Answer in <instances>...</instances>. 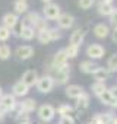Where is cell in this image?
Here are the masks:
<instances>
[{"instance_id": "cell-1", "label": "cell", "mask_w": 117, "mask_h": 124, "mask_svg": "<svg viewBox=\"0 0 117 124\" xmlns=\"http://www.w3.org/2000/svg\"><path fill=\"white\" fill-rule=\"evenodd\" d=\"M47 73L45 75H50L54 80V85H66L69 82V78H70V67L69 64H65V66H53L51 63H48L47 66Z\"/></svg>"}, {"instance_id": "cell-2", "label": "cell", "mask_w": 117, "mask_h": 124, "mask_svg": "<svg viewBox=\"0 0 117 124\" xmlns=\"http://www.w3.org/2000/svg\"><path fill=\"white\" fill-rule=\"evenodd\" d=\"M37 115L42 121V124H47V123H50V121L54 120V117H56V108L53 105H50V104H42V105H40L37 108Z\"/></svg>"}, {"instance_id": "cell-3", "label": "cell", "mask_w": 117, "mask_h": 124, "mask_svg": "<svg viewBox=\"0 0 117 124\" xmlns=\"http://www.w3.org/2000/svg\"><path fill=\"white\" fill-rule=\"evenodd\" d=\"M62 15V9L57 3H47L42 8V16L45 21H57V18Z\"/></svg>"}, {"instance_id": "cell-4", "label": "cell", "mask_w": 117, "mask_h": 124, "mask_svg": "<svg viewBox=\"0 0 117 124\" xmlns=\"http://www.w3.org/2000/svg\"><path fill=\"white\" fill-rule=\"evenodd\" d=\"M35 88L40 93H50L54 88V80L50 75H42V76L38 78V82H37Z\"/></svg>"}, {"instance_id": "cell-5", "label": "cell", "mask_w": 117, "mask_h": 124, "mask_svg": "<svg viewBox=\"0 0 117 124\" xmlns=\"http://www.w3.org/2000/svg\"><path fill=\"white\" fill-rule=\"evenodd\" d=\"M16 107H18L16 98H15L12 93H3V96L0 98V109L5 111V112L8 114V112L15 111Z\"/></svg>"}, {"instance_id": "cell-6", "label": "cell", "mask_w": 117, "mask_h": 124, "mask_svg": "<svg viewBox=\"0 0 117 124\" xmlns=\"http://www.w3.org/2000/svg\"><path fill=\"white\" fill-rule=\"evenodd\" d=\"M104 54H105V48L101 45V44H89L88 47H86V55L91 58V60H100V58H102L104 57Z\"/></svg>"}, {"instance_id": "cell-7", "label": "cell", "mask_w": 117, "mask_h": 124, "mask_svg": "<svg viewBox=\"0 0 117 124\" xmlns=\"http://www.w3.org/2000/svg\"><path fill=\"white\" fill-rule=\"evenodd\" d=\"M89 101H91V95L88 93V92H84L78 99H76V104H75V111L81 115L82 112H85L86 109H88V107H89Z\"/></svg>"}, {"instance_id": "cell-8", "label": "cell", "mask_w": 117, "mask_h": 124, "mask_svg": "<svg viewBox=\"0 0 117 124\" xmlns=\"http://www.w3.org/2000/svg\"><path fill=\"white\" fill-rule=\"evenodd\" d=\"M35 109H37V101L34 98H25L22 102H18V107H16L15 111L29 114V112H34Z\"/></svg>"}, {"instance_id": "cell-9", "label": "cell", "mask_w": 117, "mask_h": 124, "mask_svg": "<svg viewBox=\"0 0 117 124\" xmlns=\"http://www.w3.org/2000/svg\"><path fill=\"white\" fill-rule=\"evenodd\" d=\"M75 25V16L70 13H62L57 18V26L58 29H70Z\"/></svg>"}, {"instance_id": "cell-10", "label": "cell", "mask_w": 117, "mask_h": 124, "mask_svg": "<svg viewBox=\"0 0 117 124\" xmlns=\"http://www.w3.org/2000/svg\"><path fill=\"white\" fill-rule=\"evenodd\" d=\"M18 23H19V16L16 15V13H5L3 15V18H2V26H5V28H8V29H10V31H13L16 26H18Z\"/></svg>"}, {"instance_id": "cell-11", "label": "cell", "mask_w": 117, "mask_h": 124, "mask_svg": "<svg viewBox=\"0 0 117 124\" xmlns=\"http://www.w3.org/2000/svg\"><path fill=\"white\" fill-rule=\"evenodd\" d=\"M85 35H86V31L84 28H76L72 34H70V38H69V44L70 45H75V47H81L84 39H85Z\"/></svg>"}, {"instance_id": "cell-12", "label": "cell", "mask_w": 117, "mask_h": 124, "mask_svg": "<svg viewBox=\"0 0 117 124\" xmlns=\"http://www.w3.org/2000/svg\"><path fill=\"white\" fill-rule=\"evenodd\" d=\"M38 72L37 70H34V69H29V70H26L24 75H22V79H21V82L22 83H25L28 88H32V86H35L37 85V82H38Z\"/></svg>"}, {"instance_id": "cell-13", "label": "cell", "mask_w": 117, "mask_h": 124, "mask_svg": "<svg viewBox=\"0 0 117 124\" xmlns=\"http://www.w3.org/2000/svg\"><path fill=\"white\" fill-rule=\"evenodd\" d=\"M37 35V32H35V29L32 28V26H29V25H26V23H21V26H19V32H18V37L19 38H22V39H25V41H31V39H34V37Z\"/></svg>"}, {"instance_id": "cell-14", "label": "cell", "mask_w": 117, "mask_h": 124, "mask_svg": "<svg viewBox=\"0 0 117 124\" xmlns=\"http://www.w3.org/2000/svg\"><path fill=\"white\" fill-rule=\"evenodd\" d=\"M35 50L34 47L31 45H19L16 50H15V55L19 58V60H29L32 55H34Z\"/></svg>"}, {"instance_id": "cell-15", "label": "cell", "mask_w": 117, "mask_h": 124, "mask_svg": "<svg viewBox=\"0 0 117 124\" xmlns=\"http://www.w3.org/2000/svg\"><path fill=\"white\" fill-rule=\"evenodd\" d=\"M78 67H79V70H81L82 73H85V75H94L95 70H97L100 66H98L97 61H94V60H84V61H81V63H79Z\"/></svg>"}, {"instance_id": "cell-16", "label": "cell", "mask_w": 117, "mask_h": 124, "mask_svg": "<svg viewBox=\"0 0 117 124\" xmlns=\"http://www.w3.org/2000/svg\"><path fill=\"white\" fill-rule=\"evenodd\" d=\"M92 32H94V35H95L98 39H105V38L110 35L111 29H110V26H108L107 23H104V22H100V23H97V25L94 26Z\"/></svg>"}, {"instance_id": "cell-17", "label": "cell", "mask_w": 117, "mask_h": 124, "mask_svg": "<svg viewBox=\"0 0 117 124\" xmlns=\"http://www.w3.org/2000/svg\"><path fill=\"white\" fill-rule=\"evenodd\" d=\"M98 99H100V102H101L102 105H107V107H110V108H117V98H114V96L110 93L108 88H107V91H104V92L98 96Z\"/></svg>"}, {"instance_id": "cell-18", "label": "cell", "mask_w": 117, "mask_h": 124, "mask_svg": "<svg viewBox=\"0 0 117 124\" xmlns=\"http://www.w3.org/2000/svg\"><path fill=\"white\" fill-rule=\"evenodd\" d=\"M67 54H66V51H65V48H62V50H58L57 53H54V55H53V58H51V61L50 63L53 64V66H65V64H67Z\"/></svg>"}, {"instance_id": "cell-19", "label": "cell", "mask_w": 117, "mask_h": 124, "mask_svg": "<svg viewBox=\"0 0 117 124\" xmlns=\"http://www.w3.org/2000/svg\"><path fill=\"white\" fill-rule=\"evenodd\" d=\"M114 10H116V8H114L113 3H105V2H101L100 0V3L97 5V12L102 18H108Z\"/></svg>"}, {"instance_id": "cell-20", "label": "cell", "mask_w": 117, "mask_h": 124, "mask_svg": "<svg viewBox=\"0 0 117 124\" xmlns=\"http://www.w3.org/2000/svg\"><path fill=\"white\" fill-rule=\"evenodd\" d=\"M28 92H29V88H28L25 83H22L21 80H18V82L13 83V86H12V95H13L15 98H24V96L28 95Z\"/></svg>"}, {"instance_id": "cell-21", "label": "cell", "mask_w": 117, "mask_h": 124, "mask_svg": "<svg viewBox=\"0 0 117 124\" xmlns=\"http://www.w3.org/2000/svg\"><path fill=\"white\" fill-rule=\"evenodd\" d=\"M84 88L81 85H67L66 89H65V93L67 98H72V99H78L82 93H84Z\"/></svg>"}, {"instance_id": "cell-22", "label": "cell", "mask_w": 117, "mask_h": 124, "mask_svg": "<svg viewBox=\"0 0 117 124\" xmlns=\"http://www.w3.org/2000/svg\"><path fill=\"white\" fill-rule=\"evenodd\" d=\"M35 37H37V39H38L40 44H42V45L50 44V42H51V38H50V26L37 31V35H35Z\"/></svg>"}, {"instance_id": "cell-23", "label": "cell", "mask_w": 117, "mask_h": 124, "mask_svg": "<svg viewBox=\"0 0 117 124\" xmlns=\"http://www.w3.org/2000/svg\"><path fill=\"white\" fill-rule=\"evenodd\" d=\"M110 75H111V73H110L105 67H101V66H100V67L95 70V73H94L92 76H94L95 82H102V83H105V80L110 79Z\"/></svg>"}, {"instance_id": "cell-24", "label": "cell", "mask_w": 117, "mask_h": 124, "mask_svg": "<svg viewBox=\"0 0 117 124\" xmlns=\"http://www.w3.org/2000/svg\"><path fill=\"white\" fill-rule=\"evenodd\" d=\"M28 9H29V5L26 2H24V0H16L13 3V10H15L13 13H16L18 16L19 15H26Z\"/></svg>"}, {"instance_id": "cell-25", "label": "cell", "mask_w": 117, "mask_h": 124, "mask_svg": "<svg viewBox=\"0 0 117 124\" xmlns=\"http://www.w3.org/2000/svg\"><path fill=\"white\" fill-rule=\"evenodd\" d=\"M73 111H75V108H73L70 104H60V105L57 107V109H56V112L60 115V117L72 115V114H73Z\"/></svg>"}, {"instance_id": "cell-26", "label": "cell", "mask_w": 117, "mask_h": 124, "mask_svg": "<svg viewBox=\"0 0 117 124\" xmlns=\"http://www.w3.org/2000/svg\"><path fill=\"white\" fill-rule=\"evenodd\" d=\"M89 89H91V92L98 98L104 91H107V86H105V83H102V82H94V83H91Z\"/></svg>"}, {"instance_id": "cell-27", "label": "cell", "mask_w": 117, "mask_h": 124, "mask_svg": "<svg viewBox=\"0 0 117 124\" xmlns=\"http://www.w3.org/2000/svg\"><path fill=\"white\" fill-rule=\"evenodd\" d=\"M110 73H116L117 72V53H114L113 55H110V58L107 60V67H105Z\"/></svg>"}, {"instance_id": "cell-28", "label": "cell", "mask_w": 117, "mask_h": 124, "mask_svg": "<svg viewBox=\"0 0 117 124\" xmlns=\"http://www.w3.org/2000/svg\"><path fill=\"white\" fill-rule=\"evenodd\" d=\"M12 55V50L8 44H2L0 45V60H8Z\"/></svg>"}, {"instance_id": "cell-29", "label": "cell", "mask_w": 117, "mask_h": 124, "mask_svg": "<svg viewBox=\"0 0 117 124\" xmlns=\"http://www.w3.org/2000/svg\"><path fill=\"white\" fill-rule=\"evenodd\" d=\"M65 51H66V54H67V58H75V57H78V54H79V47H75V45H67L66 48H65Z\"/></svg>"}, {"instance_id": "cell-30", "label": "cell", "mask_w": 117, "mask_h": 124, "mask_svg": "<svg viewBox=\"0 0 117 124\" xmlns=\"http://www.w3.org/2000/svg\"><path fill=\"white\" fill-rule=\"evenodd\" d=\"M12 37V31L0 25V42H6Z\"/></svg>"}, {"instance_id": "cell-31", "label": "cell", "mask_w": 117, "mask_h": 124, "mask_svg": "<svg viewBox=\"0 0 117 124\" xmlns=\"http://www.w3.org/2000/svg\"><path fill=\"white\" fill-rule=\"evenodd\" d=\"M95 5V0H78V6L82 10H88Z\"/></svg>"}, {"instance_id": "cell-32", "label": "cell", "mask_w": 117, "mask_h": 124, "mask_svg": "<svg viewBox=\"0 0 117 124\" xmlns=\"http://www.w3.org/2000/svg\"><path fill=\"white\" fill-rule=\"evenodd\" d=\"M50 38L51 41H57L62 38V29L58 28H50Z\"/></svg>"}, {"instance_id": "cell-33", "label": "cell", "mask_w": 117, "mask_h": 124, "mask_svg": "<svg viewBox=\"0 0 117 124\" xmlns=\"http://www.w3.org/2000/svg\"><path fill=\"white\" fill-rule=\"evenodd\" d=\"M58 124H76V121L72 115H66V117H60Z\"/></svg>"}, {"instance_id": "cell-34", "label": "cell", "mask_w": 117, "mask_h": 124, "mask_svg": "<svg viewBox=\"0 0 117 124\" xmlns=\"http://www.w3.org/2000/svg\"><path fill=\"white\" fill-rule=\"evenodd\" d=\"M108 22H110V25H113L114 28H117V10H114V12L108 16Z\"/></svg>"}, {"instance_id": "cell-35", "label": "cell", "mask_w": 117, "mask_h": 124, "mask_svg": "<svg viewBox=\"0 0 117 124\" xmlns=\"http://www.w3.org/2000/svg\"><path fill=\"white\" fill-rule=\"evenodd\" d=\"M110 35H111V41H113L114 44H117V28H114V29L110 32Z\"/></svg>"}, {"instance_id": "cell-36", "label": "cell", "mask_w": 117, "mask_h": 124, "mask_svg": "<svg viewBox=\"0 0 117 124\" xmlns=\"http://www.w3.org/2000/svg\"><path fill=\"white\" fill-rule=\"evenodd\" d=\"M108 91H110V93H111L114 98H117V86H116V85L111 86V88H108Z\"/></svg>"}, {"instance_id": "cell-37", "label": "cell", "mask_w": 117, "mask_h": 124, "mask_svg": "<svg viewBox=\"0 0 117 124\" xmlns=\"http://www.w3.org/2000/svg\"><path fill=\"white\" fill-rule=\"evenodd\" d=\"M5 117H6V112L0 109V121H3V120H5Z\"/></svg>"}, {"instance_id": "cell-38", "label": "cell", "mask_w": 117, "mask_h": 124, "mask_svg": "<svg viewBox=\"0 0 117 124\" xmlns=\"http://www.w3.org/2000/svg\"><path fill=\"white\" fill-rule=\"evenodd\" d=\"M110 124H117V115H113V118H111Z\"/></svg>"}, {"instance_id": "cell-39", "label": "cell", "mask_w": 117, "mask_h": 124, "mask_svg": "<svg viewBox=\"0 0 117 124\" xmlns=\"http://www.w3.org/2000/svg\"><path fill=\"white\" fill-rule=\"evenodd\" d=\"M41 2H42L44 5H47V3H53V0H41Z\"/></svg>"}, {"instance_id": "cell-40", "label": "cell", "mask_w": 117, "mask_h": 124, "mask_svg": "<svg viewBox=\"0 0 117 124\" xmlns=\"http://www.w3.org/2000/svg\"><path fill=\"white\" fill-rule=\"evenodd\" d=\"M101 2H105V3H113L114 0H101Z\"/></svg>"}, {"instance_id": "cell-41", "label": "cell", "mask_w": 117, "mask_h": 124, "mask_svg": "<svg viewBox=\"0 0 117 124\" xmlns=\"http://www.w3.org/2000/svg\"><path fill=\"white\" fill-rule=\"evenodd\" d=\"M3 96V89H2V86H0V98Z\"/></svg>"}, {"instance_id": "cell-42", "label": "cell", "mask_w": 117, "mask_h": 124, "mask_svg": "<svg viewBox=\"0 0 117 124\" xmlns=\"http://www.w3.org/2000/svg\"><path fill=\"white\" fill-rule=\"evenodd\" d=\"M86 124H94V121H92V120H89V121H88Z\"/></svg>"}, {"instance_id": "cell-43", "label": "cell", "mask_w": 117, "mask_h": 124, "mask_svg": "<svg viewBox=\"0 0 117 124\" xmlns=\"http://www.w3.org/2000/svg\"><path fill=\"white\" fill-rule=\"evenodd\" d=\"M24 2H26V0H24Z\"/></svg>"}, {"instance_id": "cell-44", "label": "cell", "mask_w": 117, "mask_h": 124, "mask_svg": "<svg viewBox=\"0 0 117 124\" xmlns=\"http://www.w3.org/2000/svg\"><path fill=\"white\" fill-rule=\"evenodd\" d=\"M40 124H42V123H40Z\"/></svg>"}, {"instance_id": "cell-45", "label": "cell", "mask_w": 117, "mask_h": 124, "mask_svg": "<svg viewBox=\"0 0 117 124\" xmlns=\"http://www.w3.org/2000/svg\"><path fill=\"white\" fill-rule=\"evenodd\" d=\"M116 10H117V8H116Z\"/></svg>"}]
</instances>
